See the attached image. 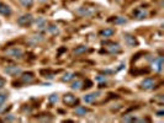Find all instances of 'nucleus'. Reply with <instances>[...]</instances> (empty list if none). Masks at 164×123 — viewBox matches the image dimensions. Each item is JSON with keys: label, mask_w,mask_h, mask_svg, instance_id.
I'll list each match as a JSON object with an SVG mask.
<instances>
[{"label": "nucleus", "mask_w": 164, "mask_h": 123, "mask_svg": "<svg viewBox=\"0 0 164 123\" xmlns=\"http://www.w3.org/2000/svg\"><path fill=\"white\" fill-rule=\"evenodd\" d=\"M35 80V76L32 73H25L22 74V76L20 77V81L22 84H30V82H32Z\"/></svg>", "instance_id": "10"}, {"label": "nucleus", "mask_w": 164, "mask_h": 123, "mask_svg": "<svg viewBox=\"0 0 164 123\" xmlns=\"http://www.w3.org/2000/svg\"><path fill=\"white\" fill-rule=\"evenodd\" d=\"M43 41V36L42 35H34L29 37L27 40V44H30V46H37L39 43H41Z\"/></svg>", "instance_id": "6"}, {"label": "nucleus", "mask_w": 164, "mask_h": 123, "mask_svg": "<svg viewBox=\"0 0 164 123\" xmlns=\"http://www.w3.org/2000/svg\"><path fill=\"white\" fill-rule=\"evenodd\" d=\"M88 50V47L86 46H79L74 49V54H83Z\"/></svg>", "instance_id": "18"}, {"label": "nucleus", "mask_w": 164, "mask_h": 123, "mask_svg": "<svg viewBox=\"0 0 164 123\" xmlns=\"http://www.w3.org/2000/svg\"><path fill=\"white\" fill-rule=\"evenodd\" d=\"M49 102H51V103H56L57 101H58V96H57L56 94H53V95H51V96H49Z\"/></svg>", "instance_id": "26"}, {"label": "nucleus", "mask_w": 164, "mask_h": 123, "mask_svg": "<svg viewBox=\"0 0 164 123\" xmlns=\"http://www.w3.org/2000/svg\"><path fill=\"white\" fill-rule=\"evenodd\" d=\"M157 114H158V116H159V117H162V116L164 114V112H163V111H159V112H158V113H157Z\"/></svg>", "instance_id": "32"}, {"label": "nucleus", "mask_w": 164, "mask_h": 123, "mask_svg": "<svg viewBox=\"0 0 164 123\" xmlns=\"http://www.w3.org/2000/svg\"><path fill=\"white\" fill-rule=\"evenodd\" d=\"M141 87L143 90H150L154 87V80L152 79V77H146L142 82H141Z\"/></svg>", "instance_id": "7"}, {"label": "nucleus", "mask_w": 164, "mask_h": 123, "mask_svg": "<svg viewBox=\"0 0 164 123\" xmlns=\"http://www.w3.org/2000/svg\"><path fill=\"white\" fill-rule=\"evenodd\" d=\"M78 14L81 15V16H91L94 14V10H91L89 8H79Z\"/></svg>", "instance_id": "13"}, {"label": "nucleus", "mask_w": 164, "mask_h": 123, "mask_svg": "<svg viewBox=\"0 0 164 123\" xmlns=\"http://www.w3.org/2000/svg\"><path fill=\"white\" fill-rule=\"evenodd\" d=\"M88 109L86 107H83V106H78L77 108H75V114L77 116H79V117H83V116H85L86 113H88Z\"/></svg>", "instance_id": "14"}, {"label": "nucleus", "mask_w": 164, "mask_h": 123, "mask_svg": "<svg viewBox=\"0 0 164 123\" xmlns=\"http://www.w3.org/2000/svg\"><path fill=\"white\" fill-rule=\"evenodd\" d=\"M5 85V80L3 79V77H0V89H3Z\"/></svg>", "instance_id": "29"}, {"label": "nucleus", "mask_w": 164, "mask_h": 123, "mask_svg": "<svg viewBox=\"0 0 164 123\" xmlns=\"http://www.w3.org/2000/svg\"><path fill=\"white\" fill-rule=\"evenodd\" d=\"M99 95H100V91L88 94V95H85L84 97H83V100H84V102H85V103H91V102H94V101L96 100V97H98Z\"/></svg>", "instance_id": "9"}, {"label": "nucleus", "mask_w": 164, "mask_h": 123, "mask_svg": "<svg viewBox=\"0 0 164 123\" xmlns=\"http://www.w3.org/2000/svg\"><path fill=\"white\" fill-rule=\"evenodd\" d=\"M135 16H136V18H138V20H143V18L147 17V11H144L142 9H137L135 11Z\"/></svg>", "instance_id": "15"}, {"label": "nucleus", "mask_w": 164, "mask_h": 123, "mask_svg": "<svg viewBox=\"0 0 164 123\" xmlns=\"http://www.w3.org/2000/svg\"><path fill=\"white\" fill-rule=\"evenodd\" d=\"M91 85H93V82H91L90 80H85V82H84V87L89 89V87H91Z\"/></svg>", "instance_id": "28"}, {"label": "nucleus", "mask_w": 164, "mask_h": 123, "mask_svg": "<svg viewBox=\"0 0 164 123\" xmlns=\"http://www.w3.org/2000/svg\"><path fill=\"white\" fill-rule=\"evenodd\" d=\"M32 22H34V17H32V15H30V14L22 15V16H20V17L17 18V23L20 25V26H24V27L30 26Z\"/></svg>", "instance_id": "1"}, {"label": "nucleus", "mask_w": 164, "mask_h": 123, "mask_svg": "<svg viewBox=\"0 0 164 123\" xmlns=\"http://www.w3.org/2000/svg\"><path fill=\"white\" fill-rule=\"evenodd\" d=\"M36 25H37V28L39 30L46 28V21L43 20V18H39V20H36Z\"/></svg>", "instance_id": "19"}, {"label": "nucleus", "mask_w": 164, "mask_h": 123, "mask_svg": "<svg viewBox=\"0 0 164 123\" xmlns=\"http://www.w3.org/2000/svg\"><path fill=\"white\" fill-rule=\"evenodd\" d=\"M152 67L153 69L155 70V72H162V68H163V57H158V58H155V59L153 60L152 63Z\"/></svg>", "instance_id": "8"}, {"label": "nucleus", "mask_w": 164, "mask_h": 123, "mask_svg": "<svg viewBox=\"0 0 164 123\" xmlns=\"http://www.w3.org/2000/svg\"><path fill=\"white\" fill-rule=\"evenodd\" d=\"M115 23H126V18L125 17H116L115 18Z\"/></svg>", "instance_id": "27"}, {"label": "nucleus", "mask_w": 164, "mask_h": 123, "mask_svg": "<svg viewBox=\"0 0 164 123\" xmlns=\"http://www.w3.org/2000/svg\"><path fill=\"white\" fill-rule=\"evenodd\" d=\"M80 85H81V81H79V80H75L74 82H72V89L73 90H79L80 89Z\"/></svg>", "instance_id": "22"}, {"label": "nucleus", "mask_w": 164, "mask_h": 123, "mask_svg": "<svg viewBox=\"0 0 164 123\" xmlns=\"http://www.w3.org/2000/svg\"><path fill=\"white\" fill-rule=\"evenodd\" d=\"M74 77V74L73 73H66L64 75L62 76V81H64V82H67V81H71L72 79Z\"/></svg>", "instance_id": "20"}, {"label": "nucleus", "mask_w": 164, "mask_h": 123, "mask_svg": "<svg viewBox=\"0 0 164 123\" xmlns=\"http://www.w3.org/2000/svg\"><path fill=\"white\" fill-rule=\"evenodd\" d=\"M4 72L8 74V75H11V76H17V75H20L22 72H21V69L16 67V65H10V67H6L4 69Z\"/></svg>", "instance_id": "4"}, {"label": "nucleus", "mask_w": 164, "mask_h": 123, "mask_svg": "<svg viewBox=\"0 0 164 123\" xmlns=\"http://www.w3.org/2000/svg\"><path fill=\"white\" fill-rule=\"evenodd\" d=\"M64 50H67V49H66V47H64V48H61V49H59V52H58V53H62V52H64Z\"/></svg>", "instance_id": "33"}, {"label": "nucleus", "mask_w": 164, "mask_h": 123, "mask_svg": "<svg viewBox=\"0 0 164 123\" xmlns=\"http://www.w3.org/2000/svg\"><path fill=\"white\" fill-rule=\"evenodd\" d=\"M20 3L25 6V8H30L31 5H32V3H34V0H20Z\"/></svg>", "instance_id": "23"}, {"label": "nucleus", "mask_w": 164, "mask_h": 123, "mask_svg": "<svg viewBox=\"0 0 164 123\" xmlns=\"http://www.w3.org/2000/svg\"><path fill=\"white\" fill-rule=\"evenodd\" d=\"M98 80H99V81H106L105 77H98Z\"/></svg>", "instance_id": "31"}, {"label": "nucleus", "mask_w": 164, "mask_h": 123, "mask_svg": "<svg viewBox=\"0 0 164 123\" xmlns=\"http://www.w3.org/2000/svg\"><path fill=\"white\" fill-rule=\"evenodd\" d=\"M104 46H105V49L108 50L109 53H111V54H115V53H118V52H120L118 43H115V42H105Z\"/></svg>", "instance_id": "3"}, {"label": "nucleus", "mask_w": 164, "mask_h": 123, "mask_svg": "<svg viewBox=\"0 0 164 123\" xmlns=\"http://www.w3.org/2000/svg\"><path fill=\"white\" fill-rule=\"evenodd\" d=\"M63 102H64L66 105H68V106H74V105H77L78 103V99L72 94H66L64 97H63Z\"/></svg>", "instance_id": "5"}, {"label": "nucleus", "mask_w": 164, "mask_h": 123, "mask_svg": "<svg viewBox=\"0 0 164 123\" xmlns=\"http://www.w3.org/2000/svg\"><path fill=\"white\" fill-rule=\"evenodd\" d=\"M5 121H14V117L11 114H8V117H5Z\"/></svg>", "instance_id": "30"}, {"label": "nucleus", "mask_w": 164, "mask_h": 123, "mask_svg": "<svg viewBox=\"0 0 164 123\" xmlns=\"http://www.w3.org/2000/svg\"><path fill=\"white\" fill-rule=\"evenodd\" d=\"M0 14L4 16H10L11 15V9L9 5H6L5 3L0 1Z\"/></svg>", "instance_id": "11"}, {"label": "nucleus", "mask_w": 164, "mask_h": 123, "mask_svg": "<svg viewBox=\"0 0 164 123\" xmlns=\"http://www.w3.org/2000/svg\"><path fill=\"white\" fill-rule=\"evenodd\" d=\"M22 50L20 48H16V47H11L9 49H6V55H9L11 58H15V59H20L22 58Z\"/></svg>", "instance_id": "2"}, {"label": "nucleus", "mask_w": 164, "mask_h": 123, "mask_svg": "<svg viewBox=\"0 0 164 123\" xmlns=\"http://www.w3.org/2000/svg\"><path fill=\"white\" fill-rule=\"evenodd\" d=\"M43 75H46L45 77H48V79H52V77H53V73H51V72H48V70H46V72H45V70H42V72H41Z\"/></svg>", "instance_id": "25"}, {"label": "nucleus", "mask_w": 164, "mask_h": 123, "mask_svg": "<svg viewBox=\"0 0 164 123\" xmlns=\"http://www.w3.org/2000/svg\"><path fill=\"white\" fill-rule=\"evenodd\" d=\"M47 31L49 32V33H52V35H58L59 33V30H58V27H57L56 25H49L47 27Z\"/></svg>", "instance_id": "17"}, {"label": "nucleus", "mask_w": 164, "mask_h": 123, "mask_svg": "<svg viewBox=\"0 0 164 123\" xmlns=\"http://www.w3.org/2000/svg\"><path fill=\"white\" fill-rule=\"evenodd\" d=\"M113 33H115V31L112 28H104L100 31V36L101 37H111Z\"/></svg>", "instance_id": "16"}, {"label": "nucleus", "mask_w": 164, "mask_h": 123, "mask_svg": "<svg viewBox=\"0 0 164 123\" xmlns=\"http://www.w3.org/2000/svg\"><path fill=\"white\" fill-rule=\"evenodd\" d=\"M122 121L123 122H135V121H137V118L133 117L132 114H127V116H125V117L122 118Z\"/></svg>", "instance_id": "21"}, {"label": "nucleus", "mask_w": 164, "mask_h": 123, "mask_svg": "<svg viewBox=\"0 0 164 123\" xmlns=\"http://www.w3.org/2000/svg\"><path fill=\"white\" fill-rule=\"evenodd\" d=\"M6 97H8V94H6V92H1V94H0V106H1L3 103L5 102Z\"/></svg>", "instance_id": "24"}, {"label": "nucleus", "mask_w": 164, "mask_h": 123, "mask_svg": "<svg viewBox=\"0 0 164 123\" xmlns=\"http://www.w3.org/2000/svg\"><path fill=\"white\" fill-rule=\"evenodd\" d=\"M125 41H126V43H127V46H130V47H135V46H137L136 38H135V36H132V35L126 33V35H125Z\"/></svg>", "instance_id": "12"}]
</instances>
